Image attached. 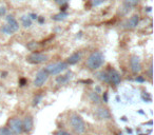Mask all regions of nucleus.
<instances>
[{"instance_id":"1","label":"nucleus","mask_w":154,"mask_h":135,"mask_svg":"<svg viewBox=\"0 0 154 135\" xmlns=\"http://www.w3.org/2000/svg\"><path fill=\"white\" fill-rule=\"evenodd\" d=\"M103 63H105V55H103L100 51L92 52L86 62L87 66H88L90 70H92V71L98 70L99 68L103 66Z\"/></svg>"},{"instance_id":"2","label":"nucleus","mask_w":154,"mask_h":135,"mask_svg":"<svg viewBox=\"0 0 154 135\" xmlns=\"http://www.w3.org/2000/svg\"><path fill=\"white\" fill-rule=\"evenodd\" d=\"M70 124H71L72 130L74 131L76 134L82 135L86 132V129H87L86 122H85L84 118L80 115H78V114L73 113L72 115L70 116Z\"/></svg>"},{"instance_id":"3","label":"nucleus","mask_w":154,"mask_h":135,"mask_svg":"<svg viewBox=\"0 0 154 135\" xmlns=\"http://www.w3.org/2000/svg\"><path fill=\"white\" fill-rule=\"evenodd\" d=\"M69 64L66 61H60V62H55V63L48 64L45 66V71L47 72L49 75H58V74H61L63 71H66L68 69Z\"/></svg>"},{"instance_id":"4","label":"nucleus","mask_w":154,"mask_h":135,"mask_svg":"<svg viewBox=\"0 0 154 135\" xmlns=\"http://www.w3.org/2000/svg\"><path fill=\"white\" fill-rule=\"evenodd\" d=\"M8 128L11 131L12 135H20L23 132L22 131V119H20L19 117H12L9 120Z\"/></svg>"},{"instance_id":"5","label":"nucleus","mask_w":154,"mask_h":135,"mask_svg":"<svg viewBox=\"0 0 154 135\" xmlns=\"http://www.w3.org/2000/svg\"><path fill=\"white\" fill-rule=\"evenodd\" d=\"M47 60L48 56L43 53H39V52H33L30 55L26 56V61L32 64H40L45 62Z\"/></svg>"},{"instance_id":"6","label":"nucleus","mask_w":154,"mask_h":135,"mask_svg":"<svg viewBox=\"0 0 154 135\" xmlns=\"http://www.w3.org/2000/svg\"><path fill=\"white\" fill-rule=\"evenodd\" d=\"M49 76L50 75L45 70H40V71L37 72L36 76L34 78V81H33V84H34L35 88H41L42 86H45V84L49 79Z\"/></svg>"},{"instance_id":"7","label":"nucleus","mask_w":154,"mask_h":135,"mask_svg":"<svg viewBox=\"0 0 154 135\" xmlns=\"http://www.w3.org/2000/svg\"><path fill=\"white\" fill-rule=\"evenodd\" d=\"M94 116L98 120H109V119H111V117H112L110 110L106 107H103V106H99V107H97L96 109H95Z\"/></svg>"},{"instance_id":"8","label":"nucleus","mask_w":154,"mask_h":135,"mask_svg":"<svg viewBox=\"0 0 154 135\" xmlns=\"http://www.w3.org/2000/svg\"><path fill=\"white\" fill-rule=\"evenodd\" d=\"M130 68H131V71L134 75H137L139 72L141 71V61H140V58L136 55H133L131 56L130 58Z\"/></svg>"},{"instance_id":"9","label":"nucleus","mask_w":154,"mask_h":135,"mask_svg":"<svg viewBox=\"0 0 154 135\" xmlns=\"http://www.w3.org/2000/svg\"><path fill=\"white\" fill-rule=\"evenodd\" d=\"M34 129V119L32 115H26L22 119V131L24 133H31Z\"/></svg>"},{"instance_id":"10","label":"nucleus","mask_w":154,"mask_h":135,"mask_svg":"<svg viewBox=\"0 0 154 135\" xmlns=\"http://www.w3.org/2000/svg\"><path fill=\"white\" fill-rule=\"evenodd\" d=\"M108 75H109L110 84H112L115 87L119 86L120 82H122V76H120V74L118 73L115 69H113V68L109 69V71H108Z\"/></svg>"},{"instance_id":"11","label":"nucleus","mask_w":154,"mask_h":135,"mask_svg":"<svg viewBox=\"0 0 154 135\" xmlns=\"http://www.w3.org/2000/svg\"><path fill=\"white\" fill-rule=\"evenodd\" d=\"M5 19H7V24L13 31V33L17 32L19 30V23H18V21L16 20V18L13 15H8Z\"/></svg>"},{"instance_id":"12","label":"nucleus","mask_w":154,"mask_h":135,"mask_svg":"<svg viewBox=\"0 0 154 135\" xmlns=\"http://www.w3.org/2000/svg\"><path fill=\"white\" fill-rule=\"evenodd\" d=\"M139 3V0H124V5L120 10H125L124 14L128 13L131 9L135 8Z\"/></svg>"},{"instance_id":"13","label":"nucleus","mask_w":154,"mask_h":135,"mask_svg":"<svg viewBox=\"0 0 154 135\" xmlns=\"http://www.w3.org/2000/svg\"><path fill=\"white\" fill-rule=\"evenodd\" d=\"M73 78V73L72 72H66V74L63 75H60V76H57L56 78V82L58 84H66L71 79Z\"/></svg>"},{"instance_id":"14","label":"nucleus","mask_w":154,"mask_h":135,"mask_svg":"<svg viewBox=\"0 0 154 135\" xmlns=\"http://www.w3.org/2000/svg\"><path fill=\"white\" fill-rule=\"evenodd\" d=\"M80 59H82V54H80L79 52H75V53H73L71 56H69L66 62L68 64H70V66H73V64L78 63V62L80 61Z\"/></svg>"},{"instance_id":"15","label":"nucleus","mask_w":154,"mask_h":135,"mask_svg":"<svg viewBox=\"0 0 154 135\" xmlns=\"http://www.w3.org/2000/svg\"><path fill=\"white\" fill-rule=\"evenodd\" d=\"M138 23H139V16L138 15H133L132 17L130 18V19L127 21V23H126V28L127 29H135L137 26H138Z\"/></svg>"},{"instance_id":"16","label":"nucleus","mask_w":154,"mask_h":135,"mask_svg":"<svg viewBox=\"0 0 154 135\" xmlns=\"http://www.w3.org/2000/svg\"><path fill=\"white\" fill-rule=\"evenodd\" d=\"M97 79H99L101 82H105V84H110V79H109V75H108V72L106 71H101L98 72L96 74Z\"/></svg>"},{"instance_id":"17","label":"nucleus","mask_w":154,"mask_h":135,"mask_svg":"<svg viewBox=\"0 0 154 135\" xmlns=\"http://www.w3.org/2000/svg\"><path fill=\"white\" fill-rule=\"evenodd\" d=\"M89 99H90L91 103H94V105H100V103H101V98H100V96H99V94H97V93H95V92H91L90 94H89Z\"/></svg>"},{"instance_id":"18","label":"nucleus","mask_w":154,"mask_h":135,"mask_svg":"<svg viewBox=\"0 0 154 135\" xmlns=\"http://www.w3.org/2000/svg\"><path fill=\"white\" fill-rule=\"evenodd\" d=\"M21 23L22 26H24V28H30L31 26H32V20H31V18L29 17V15H23L21 17Z\"/></svg>"},{"instance_id":"19","label":"nucleus","mask_w":154,"mask_h":135,"mask_svg":"<svg viewBox=\"0 0 154 135\" xmlns=\"http://www.w3.org/2000/svg\"><path fill=\"white\" fill-rule=\"evenodd\" d=\"M68 17V13H66V12H60L59 14H56V15H54L53 17H52V19L54 20V21H61V20H64L66 18Z\"/></svg>"},{"instance_id":"20","label":"nucleus","mask_w":154,"mask_h":135,"mask_svg":"<svg viewBox=\"0 0 154 135\" xmlns=\"http://www.w3.org/2000/svg\"><path fill=\"white\" fill-rule=\"evenodd\" d=\"M0 31H1V33H3V34H5V35H12V34H13V31L9 28V26H8V24L1 26Z\"/></svg>"},{"instance_id":"21","label":"nucleus","mask_w":154,"mask_h":135,"mask_svg":"<svg viewBox=\"0 0 154 135\" xmlns=\"http://www.w3.org/2000/svg\"><path fill=\"white\" fill-rule=\"evenodd\" d=\"M42 98H43V94H37L36 96L33 98V106L36 107V106L42 100Z\"/></svg>"},{"instance_id":"22","label":"nucleus","mask_w":154,"mask_h":135,"mask_svg":"<svg viewBox=\"0 0 154 135\" xmlns=\"http://www.w3.org/2000/svg\"><path fill=\"white\" fill-rule=\"evenodd\" d=\"M0 135H12L8 127H0Z\"/></svg>"},{"instance_id":"23","label":"nucleus","mask_w":154,"mask_h":135,"mask_svg":"<svg viewBox=\"0 0 154 135\" xmlns=\"http://www.w3.org/2000/svg\"><path fill=\"white\" fill-rule=\"evenodd\" d=\"M105 2L106 0H91V5L92 7H98V5H101Z\"/></svg>"},{"instance_id":"24","label":"nucleus","mask_w":154,"mask_h":135,"mask_svg":"<svg viewBox=\"0 0 154 135\" xmlns=\"http://www.w3.org/2000/svg\"><path fill=\"white\" fill-rule=\"evenodd\" d=\"M53 134L54 135H72L71 133L66 132V131H64V130H57V131H55Z\"/></svg>"},{"instance_id":"25","label":"nucleus","mask_w":154,"mask_h":135,"mask_svg":"<svg viewBox=\"0 0 154 135\" xmlns=\"http://www.w3.org/2000/svg\"><path fill=\"white\" fill-rule=\"evenodd\" d=\"M69 0H55V2L57 3V5H59L60 7H62V5H66V3H68Z\"/></svg>"},{"instance_id":"26","label":"nucleus","mask_w":154,"mask_h":135,"mask_svg":"<svg viewBox=\"0 0 154 135\" xmlns=\"http://www.w3.org/2000/svg\"><path fill=\"white\" fill-rule=\"evenodd\" d=\"M7 14V9L5 7H0V17H2Z\"/></svg>"},{"instance_id":"27","label":"nucleus","mask_w":154,"mask_h":135,"mask_svg":"<svg viewBox=\"0 0 154 135\" xmlns=\"http://www.w3.org/2000/svg\"><path fill=\"white\" fill-rule=\"evenodd\" d=\"M135 81H137V82H145L146 79L143 77V76H137V77L135 78Z\"/></svg>"},{"instance_id":"28","label":"nucleus","mask_w":154,"mask_h":135,"mask_svg":"<svg viewBox=\"0 0 154 135\" xmlns=\"http://www.w3.org/2000/svg\"><path fill=\"white\" fill-rule=\"evenodd\" d=\"M19 84L21 87L26 86V78H20V79H19Z\"/></svg>"},{"instance_id":"29","label":"nucleus","mask_w":154,"mask_h":135,"mask_svg":"<svg viewBox=\"0 0 154 135\" xmlns=\"http://www.w3.org/2000/svg\"><path fill=\"white\" fill-rule=\"evenodd\" d=\"M29 17L31 18V20H36L37 18H38V16H37L36 14H34V13H31L30 15H29Z\"/></svg>"},{"instance_id":"30","label":"nucleus","mask_w":154,"mask_h":135,"mask_svg":"<svg viewBox=\"0 0 154 135\" xmlns=\"http://www.w3.org/2000/svg\"><path fill=\"white\" fill-rule=\"evenodd\" d=\"M103 103H108V92L103 93Z\"/></svg>"},{"instance_id":"31","label":"nucleus","mask_w":154,"mask_h":135,"mask_svg":"<svg viewBox=\"0 0 154 135\" xmlns=\"http://www.w3.org/2000/svg\"><path fill=\"white\" fill-rule=\"evenodd\" d=\"M35 47H37L36 42H32V43H31V44H29V45H28V48H29V49H31V50H33Z\"/></svg>"},{"instance_id":"32","label":"nucleus","mask_w":154,"mask_h":135,"mask_svg":"<svg viewBox=\"0 0 154 135\" xmlns=\"http://www.w3.org/2000/svg\"><path fill=\"white\" fill-rule=\"evenodd\" d=\"M95 93H97V94H99V93H101V88L100 87H95V91H94Z\"/></svg>"},{"instance_id":"33","label":"nucleus","mask_w":154,"mask_h":135,"mask_svg":"<svg viewBox=\"0 0 154 135\" xmlns=\"http://www.w3.org/2000/svg\"><path fill=\"white\" fill-rule=\"evenodd\" d=\"M37 20H38V22H39V23H40V24H42L43 22H45V17H41V16H40V17H38V18H37Z\"/></svg>"},{"instance_id":"34","label":"nucleus","mask_w":154,"mask_h":135,"mask_svg":"<svg viewBox=\"0 0 154 135\" xmlns=\"http://www.w3.org/2000/svg\"><path fill=\"white\" fill-rule=\"evenodd\" d=\"M149 77L150 78L152 77V64H150V66H149Z\"/></svg>"},{"instance_id":"35","label":"nucleus","mask_w":154,"mask_h":135,"mask_svg":"<svg viewBox=\"0 0 154 135\" xmlns=\"http://www.w3.org/2000/svg\"><path fill=\"white\" fill-rule=\"evenodd\" d=\"M5 75H7V73H5H5H1V77H7Z\"/></svg>"},{"instance_id":"36","label":"nucleus","mask_w":154,"mask_h":135,"mask_svg":"<svg viewBox=\"0 0 154 135\" xmlns=\"http://www.w3.org/2000/svg\"><path fill=\"white\" fill-rule=\"evenodd\" d=\"M16 1H19V0H16Z\"/></svg>"}]
</instances>
